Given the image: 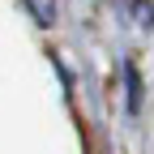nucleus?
<instances>
[{
    "mask_svg": "<svg viewBox=\"0 0 154 154\" xmlns=\"http://www.w3.org/2000/svg\"><path fill=\"white\" fill-rule=\"evenodd\" d=\"M26 9L38 26H56V17H60V0H26Z\"/></svg>",
    "mask_w": 154,
    "mask_h": 154,
    "instance_id": "1",
    "label": "nucleus"
},
{
    "mask_svg": "<svg viewBox=\"0 0 154 154\" xmlns=\"http://www.w3.org/2000/svg\"><path fill=\"white\" fill-rule=\"evenodd\" d=\"M124 82H128V111L137 116L141 111V77H137V64H124Z\"/></svg>",
    "mask_w": 154,
    "mask_h": 154,
    "instance_id": "2",
    "label": "nucleus"
},
{
    "mask_svg": "<svg viewBox=\"0 0 154 154\" xmlns=\"http://www.w3.org/2000/svg\"><path fill=\"white\" fill-rule=\"evenodd\" d=\"M133 22H137L141 30H154V0H133Z\"/></svg>",
    "mask_w": 154,
    "mask_h": 154,
    "instance_id": "3",
    "label": "nucleus"
}]
</instances>
